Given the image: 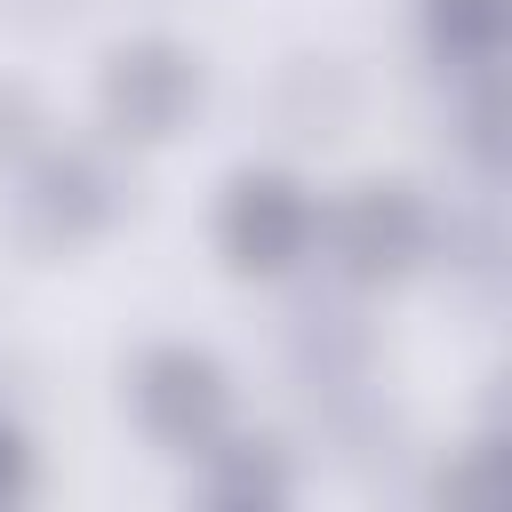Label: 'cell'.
I'll use <instances>...</instances> for the list:
<instances>
[{
	"label": "cell",
	"mask_w": 512,
	"mask_h": 512,
	"mask_svg": "<svg viewBox=\"0 0 512 512\" xmlns=\"http://www.w3.org/2000/svg\"><path fill=\"white\" fill-rule=\"evenodd\" d=\"M128 216V176L104 144H40L24 168H8V224L40 256L96 248Z\"/></svg>",
	"instance_id": "1"
},
{
	"label": "cell",
	"mask_w": 512,
	"mask_h": 512,
	"mask_svg": "<svg viewBox=\"0 0 512 512\" xmlns=\"http://www.w3.org/2000/svg\"><path fill=\"white\" fill-rule=\"evenodd\" d=\"M440 208L400 184V176H368L344 200H320V256L336 264V280L352 288H400L440 256Z\"/></svg>",
	"instance_id": "2"
},
{
	"label": "cell",
	"mask_w": 512,
	"mask_h": 512,
	"mask_svg": "<svg viewBox=\"0 0 512 512\" xmlns=\"http://www.w3.org/2000/svg\"><path fill=\"white\" fill-rule=\"evenodd\" d=\"M216 256L240 280H296L320 256V192L296 168H232L216 192Z\"/></svg>",
	"instance_id": "3"
},
{
	"label": "cell",
	"mask_w": 512,
	"mask_h": 512,
	"mask_svg": "<svg viewBox=\"0 0 512 512\" xmlns=\"http://www.w3.org/2000/svg\"><path fill=\"white\" fill-rule=\"evenodd\" d=\"M208 104V64L176 32H136L96 64V120L112 144H168Z\"/></svg>",
	"instance_id": "4"
},
{
	"label": "cell",
	"mask_w": 512,
	"mask_h": 512,
	"mask_svg": "<svg viewBox=\"0 0 512 512\" xmlns=\"http://www.w3.org/2000/svg\"><path fill=\"white\" fill-rule=\"evenodd\" d=\"M128 416L136 432L160 448V456H200L224 424H232V368L208 352V344H184V336H160L128 360Z\"/></svg>",
	"instance_id": "5"
},
{
	"label": "cell",
	"mask_w": 512,
	"mask_h": 512,
	"mask_svg": "<svg viewBox=\"0 0 512 512\" xmlns=\"http://www.w3.org/2000/svg\"><path fill=\"white\" fill-rule=\"evenodd\" d=\"M192 488H200V504H216V512H272V504L296 496V456H288L272 432L224 424V432L192 456Z\"/></svg>",
	"instance_id": "6"
},
{
	"label": "cell",
	"mask_w": 512,
	"mask_h": 512,
	"mask_svg": "<svg viewBox=\"0 0 512 512\" xmlns=\"http://www.w3.org/2000/svg\"><path fill=\"white\" fill-rule=\"evenodd\" d=\"M416 24H424V48L440 72L456 80H480L504 64V32H512V0H416Z\"/></svg>",
	"instance_id": "7"
},
{
	"label": "cell",
	"mask_w": 512,
	"mask_h": 512,
	"mask_svg": "<svg viewBox=\"0 0 512 512\" xmlns=\"http://www.w3.org/2000/svg\"><path fill=\"white\" fill-rule=\"evenodd\" d=\"M40 144H48V104H40V88L16 80V72H0V176L24 168Z\"/></svg>",
	"instance_id": "8"
},
{
	"label": "cell",
	"mask_w": 512,
	"mask_h": 512,
	"mask_svg": "<svg viewBox=\"0 0 512 512\" xmlns=\"http://www.w3.org/2000/svg\"><path fill=\"white\" fill-rule=\"evenodd\" d=\"M24 488H32V440L0 416V504H16Z\"/></svg>",
	"instance_id": "9"
}]
</instances>
